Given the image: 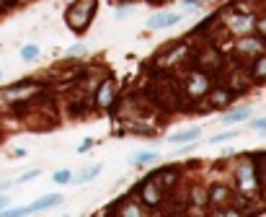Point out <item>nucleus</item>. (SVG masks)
Returning <instances> with one entry per match:
<instances>
[{"label": "nucleus", "mask_w": 266, "mask_h": 217, "mask_svg": "<svg viewBox=\"0 0 266 217\" xmlns=\"http://www.w3.org/2000/svg\"><path fill=\"white\" fill-rule=\"evenodd\" d=\"M93 13H96V0H75L68 8V13H65V21L75 34H83L90 26Z\"/></svg>", "instance_id": "nucleus-1"}, {"label": "nucleus", "mask_w": 266, "mask_h": 217, "mask_svg": "<svg viewBox=\"0 0 266 217\" xmlns=\"http://www.w3.org/2000/svg\"><path fill=\"white\" fill-rule=\"evenodd\" d=\"M57 204H62V194H47V197H42V199L26 204V207H21V210H8V212H3V215H8V217L31 215V212H42V210H47V207H57Z\"/></svg>", "instance_id": "nucleus-2"}, {"label": "nucleus", "mask_w": 266, "mask_h": 217, "mask_svg": "<svg viewBox=\"0 0 266 217\" xmlns=\"http://www.w3.org/2000/svg\"><path fill=\"white\" fill-rule=\"evenodd\" d=\"M111 98H114V80H103L101 88L96 91V104L98 106H109Z\"/></svg>", "instance_id": "nucleus-3"}, {"label": "nucleus", "mask_w": 266, "mask_h": 217, "mask_svg": "<svg viewBox=\"0 0 266 217\" xmlns=\"http://www.w3.org/2000/svg\"><path fill=\"white\" fill-rule=\"evenodd\" d=\"M176 21H178L176 13H158L148 21V29H168V26H174Z\"/></svg>", "instance_id": "nucleus-4"}, {"label": "nucleus", "mask_w": 266, "mask_h": 217, "mask_svg": "<svg viewBox=\"0 0 266 217\" xmlns=\"http://www.w3.org/2000/svg\"><path fill=\"white\" fill-rule=\"evenodd\" d=\"M98 173H101V165H90L88 171H83V173L75 176V184H86V181H90V178H96Z\"/></svg>", "instance_id": "nucleus-5"}, {"label": "nucleus", "mask_w": 266, "mask_h": 217, "mask_svg": "<svg viewBox=\"0 0 266 217\" xmlns=\"http://www.w3.org/2000/svg\"><path fill=\"white\" fill-rule=\"evenodd\" d=\"M196 137H199V130H186V132H178V135H171V143H191Z\"/></svg>", "instance_id": "nucleus-6"}, {"label": "nucleus", "mask_w": 266, "mask_h": 217, "mask_svg": "<svg viewBox=\"0 0 266 217\" xmlns=\"http://www.w3.org/2000/svg\"><path fill=\"white\" fill-rule=\"evenodd\" d=\"M150 160H158V152H135V155H129V163H150Z\"/></svg>", "instance_id": "nucleus-7"}, {"label": "nucleus", "mask_w": 266, "mask_h": 217, "mask_svg": "<svg viewBox=\"0 0 266 217\" xmlns=\"http://www.w3.org/2000/svg\"><path fill=\"white\" fill-rule=\"evenodd\" d=\"M230 98H233L230 91H215V93H212V104H215V106H225Z\"/></svg>", "instance_id": "nucleus-8"}, {"label": "nucleus", "mask_w": 266, "mask_h": 217, "mask_svg": "<svg viewBox=\"0 0 266 217\" xmlns=\"http://www.w3.org/2000/svg\"><path fill=\"white\" fill-rule=\"evenodd\" d=\"M21 57H23L26 62L36 60V57H39V47H36V44H26V47L21 49Z\"/></svg>", "instance_id": "nucleus-9"}, {"label": "nucleus", "mask_w": 266, "mask_h": 217, "mask_svg": "<svg viewBox=\"0 0 266 217\" xmlns=\"http://www.w3.org/2000/svg\"><path fill=\"white\" fill-rule=\"evenodd\" d=\"M191 91L196 93H204L207 91V78H204V75H194V80H191Z\"/></svg>", "instance_id": "nucleus-10"}, {"label": "nucleus", "mask_w": 266, "mask_h": 217, "mask_svg": "<svg viewBox=\"0 0 266 217\" xmlns=\"http://www.w3.org/2000/svg\"><path fill=\"white\" fill-rule=\"evenodd\" d=\"M248 117V109L243 106V109H235V111H230V114H225V122H241V119H246Z\"/></svg>", "instance_id": "nucleus-11"}, {"label": "nucleus", "mask_w": 266, "mask_h": 217, "mask_svg": "<svg viewBox=\"0 0 266 217\" xmlns=\"http://www.w3.org/2000/svg\"><path fill=\"white\" fill-rule=\"evenodd\" d=\"M233 137H238V132H222V135H215L209 143H212V145H220V143H225V140H233Z\"/></svg>", "instance_id": "nucleus-12"}, {"label": "nucleus", "mask_w": 266, "mask_h": 217, "mask_svg": "<svg viewBox=\"0 0 266 217\" xmlns=\"http://www.w3.org/2000/svg\"><path fill=\"white\" fill-rule=\"evenodd\" d=\"M264 70H266V65H264V55H261V57L256 60V65H254V75L264 80Z\"/></svg>", "instance_id": "nucleus-13"}, {"label": "nucleus", "mask_w": 266, "mask_h": 217, "mask_svg": "<svg viewBox=\"0 0 266 217\" xmlns=\"http://www.w3.org/2000/svg\"><path fill=\"white\" fill-rule=\"evenodd\" d=\"M70 178H73L70 171H57V173H55V181H57V184H68Z\"/></svg>", "instance_id": "nucleus-14"}, {"label": "nucleus", "mask_w": 266, "mask_h": 217, "mask_svg": "<svg viewBox=\"0 0 266 217\" xmlns=\"http://www.w3.org/2000/svg\"><path fill=\"white\" fill-rule=\"evenodd\" d=\"M93 145H96V143H93V140H90V137H86V140H83V145H81V147H78V152H88V150H90Z\"/></svg>", "instance_id": "nucleus-15"}, {"label": "nucleus", "mask_w": 266, "mask_h": 217, "mask_svg": "<svg viewBox=\"0 0 266 217\" xmlns=\"http://www.w3.org/2000/svg\"><path fill=\"white\" fill-rule=\"evenodd\" d=\"M86 52V47L83 44H73L70 49H68V55H83Z\"/></svg>", "instance_id": "nucleus-16"}, {"label": "nucleus", "mask_w": 266, "mask_h": 217, "mask_svg": "<svg viewBox=\"0 0 266 217\" xmlns=\"http://www.w3.org/2000/svg\"><path fill=\"white\" fill-rule=\"evenodd\" d=\"M39 176V171H29V173H23L21 178H18V184H23V181H31V178H36Z\"/></svg>", "instance_id": "nucleus-17"}, {"label": "nucleus", "mask_w": 266, "mask_h": 217, "mask_svg": "<svg viewBox=\"0 0 266 217\" xmlns=\"http://www.w3.org/2000/svg\"><path fill=\"white\" fill-rule=\"evenodd\" d=\"M266 127V119H256V122H251V130H264Z\"/></svg>", "instance_id": "nucleus-18"}, {"label": "nucleus", "mask_w": 266, "mask_h": 217, "mask_svg": "<svg viewBox=\"0 0 266 217\" xmlns=\"http://www.w3.org/2000/svg\"><path fill=\"white\" fill-rule=\"evenodd\" d=\"M5 204H8V197H3V194H0V207H5Z\"/></svg>", "instance_id": "nucleus-19"}]
</instances>
